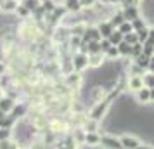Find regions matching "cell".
<instances>
[{
  "mask_svg": "<svg viewBox=\"0 0 154 149\" xmlns=\"http://www.w3.org/2000/svg\"><path fill=\"white\" fill-rule=\"evenodd\" d=\"M100 142H102L107 149H123L121 141L116 139V137H111V135H104V137H100Z\"/></svg>",
  "mask_w": 154,
  "mask_h": 149,
  "instance_id": "1",
  "label": "cell"
},
{
  "mask_svg": "<svg viewBox=\"0 0 154 149\" xmlns=\"http://www.w3.org/2000/svg\"><path fill=\"white\" fill-rule=\"evenodd\" d=\"M107 106H109V101L99 102L97 106H95V107L90 111V118H92V120H99V118H100V116L106 113V107H107Z\"/></svg>",
  "mask_w": 154,
  "mask_h": 149,
  "instance_id": "2",
  "label": "cell"
},
{
  "mask_svg": "<svg viewBox=\"0 0 154 149\" xmlns=\"http://www.w3.org/2000/svg\"><path fill=\"white\" fill-rule=\"evenodd\" d=\"M121 146H123V149H137L140 146V142L135 139V137H132V135H123L121 139Z\"/></svg>",
  "mask_w": 154,
  "mask_h": 149,
  "instance_id": "3",
  "label": "cell"
},
{
  "mask_svg": "<svg viewBox=\"0 0 154 149\" xmlns=\"http://www.w3.org/2000/svg\"><path fill=\"white\" fill-rule=\"evenodd\" d=\"M73 66H75L76 71L85 70V68L88 66V56H85V54H76V56H75V61H73Z\"/></svg>",
  "mask_w": 154,
  "mask_h": 149,
  "instance_id": "4",
  "label": "cell"
},
{
  "mask_svg": "<svg viewBox=\"0 0 154 149\" xmlns=\"http://www.w3.org/2000/svg\"><path fill=\"white\" fill-rule=\"evenodd\" d=\"M100 40V33H99V29L95 28H88V29H85V33H83V42H99Z\"/></svg>",
  "mask_w": 154,
  "mask_h": 149,
  "instance_id": "5",
  "label": "cell"
},
{
  "mask_svg": "<svg viewBox=\"0 0 154 149\" xmlns=\"http://www.w3.org/2000/svg\"><path fill=\"white\" fill-rule=\"evenodd\" d=\"M14 106L16 104L11 97H2L0 99V111H4V113H11L14 109Z\"/></svg>",
  "mask_w": 154,
  "mask_h": 149,
  "instance_id": "6",
  "label": "cell"
},
{
  "mask_svg": "<svg viewBox=\"0 0 154 149\" xmlns=\"http://www.w3.org/2000/svg\"><path fill=\"white\" fill-rule=\"evenodd\" d=\"M128 87H130V90L139 92L140 88H144V78L142 76H132L130 82H128Z\"/></svg>",
  "mask_w": 154,
  "mask_h": 149,
  "instance_id": "7",
  "label": "cell"
},
{
  "mask_svg": "<svg viewBox=\"0 0 154 149\" xmlns=\"http://www.w3.org/2000/svg\"><path fill=\"white\" fill-rule=\"evenodd\" d=\"M112 31H114V26H112L111 23H102L100 26H99V33H100V36L102 38H109V35H111Z\"/></svg>",
  "mask_w": 154,
  "mask_h": 149,
  "instance_id": "8",
  "label": "cell"
},
{
  "mask_svg": "<svg viewBox=\"0 0 154 149\" xmlns=\"http://www.w3.org/2000/svg\"><path fill=\"white\" fill-rule=\"evenodd\" d=\"M85 142H87L88 146H97V144H100V135H99L97 132H87Z\"/></svg>",
  "mask_w": 154,
  "mask_h": 149,
  "instance_id": "9",
  "label": "cell"
},
{
  "mask_svg": "<svg viewBox=\"0 0 154 149\" xmlns=\"http://www.w3.org/2000/svg\"><path fill=\"white\" fill-rule=\"evenodd\" d=\"M123 16H125V21H133V19H139V11L135 5H130V7H126Z\"/></svg>",
  "mask_w": 154,
  "mask_h": 149,
  "instance_id": "10",
  "label": "cell"
},
{
  "mask_svg": "<svg viewBox=\"0 0 154 149\" xmlns=\"http://www.w3.org/2000/svg\"><path fill=\"white\" fill-rule=\"evenodd\" d=\"M137 101L139 102H149L151 101V88H147V87L140 88L139 92H137Z\"/></svg>",
  "mask_w": 154,
  "mask_h": 149,
  "instance_id": "11",
  "label": "cell"
},
{
  "mask_svg": "<svg viewBox=\"0 0 154 149\" xmlns=\"http://www.w3.org/2000/svg\"><path fill=\"white\" fill-rule=\"evenodd\" d=\"M116 47H118L119 56H132V45H130V43L121 42V43H118Z\"/></svg>",
  "mask_w": 154,
  "mask_h": 149,
  "instance_id": "12",
  "label": "cell"
},
{
  "mask_svg": "<svg viewBox=\"0 0 154 149\" xmlns=\"http://www.w3.org/2000/svg\"><path fill=\"white\" fill-rule=\"evenodd\" d=\"M107 40L111 42V45H114V47H116L118 43L123 42V33H119L118 29H116V31H112L111 35H109V38H107Z\"/></svg>",
  "mask_w": 154,
  "mask_h": 149,
  "instance_id": "13",
  "label": "cell"
},
{
  "mask_svg": "<svg viewBox=\"0 0 154 149\" xmlns=\"http://www.w3.org/2000/svg\"><path fill=\"white\" fill-rule=\"evenodd\" d=\"M100 63H102V54H100V52L88 56V64H90V66H100Z\"/></svg>",
  "mask_w": 154,
  "mask_h": 149,
  "instance_id": "14",
  "label": "cell"
},
{
  "mask_svg": "<svg viewBox=\"0 0 154 149\" xmlns=\"http://www.w3.org/2000/svg\"><path fill=\"white\" fill-rule=\"evenodd\" d=\"M118 31H119V33H123V35H128V33H132V31H133L132 23H130V21H125L123 24H119V26H118Z\"/></svg>",
  "mask_w": 154,
  "mask_h": 149,
  "instance_id": "15",
  "label": "cell"
},
{
  "mask_svg": "<svg viewBox=\"0 0 154 149\" xmlns=\"http://www.w3.org/2000/svg\"><path fill=\"white\" fill-rule=\"evenodd\" d=\"M123 42L130 43V45H135V43H139V36H137L135 31H132V33H128V35H123Z\"/></svg>",
  "mask_w": 154,
  "mask_h": 149,
  "instance_id": "16",
  "label": "cell"
},
{
  "mask_svg": "<svg viewBox=\"0 0 154 149\" xmlns=\"http://www.w3.org/2000/svg\"><path fill=\"white\" fill-rule=\"evenodd\" d=\"M66 9L76 12V11L82 9V4H80V0H66Z\"/></svg>",
  "mask_w": 154,
  "mask_h": 149,
  "instance_id": "17",
  "label": "cell"
},
{
  "mask_svg": "<svg viewBox=\"0 0 154 149\" xmlns=\"http://www.w3.org/2000/svg\"><path fill=\"white\" fill-rule=\"evenodd\" d=\"M149 61H151V57H147V56H144V54H140L139 57H137V66H140L142 70L144 68H149Z\"/></svg>",
  "mask_w": 154,
  "mask_h": 149,
  "instance_id": "18",
  "label": "cell"
},
{
  "mask_svg": "<svg viewBox=\"0 0 154 149\" xmlns=\"http://www.w3.org/2000/svg\"><path fill=\"white\" fill-rule=\"evenodd\" d=\"M137 33V36H139V43H146L147 38H149V29L147 28H142L139 29V31H135Z\"/></svg>",
  "mask_w": 154,
  "mask_h": 149,
  "instance_id": "19",
  "label": "cell"
},
{
  "mask_svg": "<svg viewBox=\"0 0 154 149\" xmlns=\"http://www.w3.org/2000/svg\"><path fill=\"white\" fill-rule=\"evenodd\" d=\"M142 78H144V87H147V88H154V73L147 75V76H142Z\"/></svg>",
  "mask_w": 154,
  "mask_h": 149,
  "instance_id": "20",
  "label": "cell"
},
{
  "mask_svg": "<svg viewBox=\"0 0 154 149\" xmlns=\"http://www.w3.org/2000/svg\"><path fill=\"white\" fill-rule=\"evenodd\" d=\"M99 47H100V54H106V52L111 49L112 45H111V42H109L107 38H102V42L99 43Z\"/></svg>",
  "mask_w": 154,
  "mask_h": 149,
  "instance_id": "21",
  "label": "cell"
},
{
  "mask_svg": "<svg viewBox=\"0 0 154 149\" xmlns=\"http://www.w3.org/2000/svg\"><path fill=\"white\" fill-rule=\"evenodd\" d=\"M112 24V26H119V24H123L125 23V16H123V12L121 14H116L114 17H112V21H109Z\"/></svg>",
  "mask_w": 154,
  "mask_h": 149,
  "instance_id": "22",
  "label": "cell"
},
{
  "mask_svg": "<svg viewBox=\"0 0 154 149\" xmlns=\"http://www.w3.org/2000/svg\"><path fill=\"white\" fill-rule=\"evenodd\" d=\"M142 49H144V45H142V43H135V45H132V56L133 57H139L140 54H142Z\"/></svg>",
  "mask_w": 154,
  "mask_h": 149,
  "instance_id": "23",
  "label": "cell"
},
{
  "mask_svg": "<svg viewBox=\"0 0 154 149\" xmlns=\"http://www.w3.org/2000/svg\"><path fill=\"white\" fill-rule=\"evenodd\" d=\"M106 56H107V59H116V57L119 56V52H118V47H114V45H112L111 49H109L107 52H106Z\"/></svg>",
  "mask_w": 154,
  "mask_h": 149,
  "instance_id": "24",
  "label": "cell"
},
{
  "mask_svg": "<svg viewBox=\"0 0 154 149\" xmlns=\"http://www.w3.org/2000/svg\"><path fill=\"white\" fill-rule=\"evenodd\" d=\"M130 23H132V26H133V31H139V29L146 28V24H144L142 19H133V21H130Z\"/></svg>",
  "mask_w": 154,
  "mask_h": 149,
  "instance_id": "25",
  "label": "cell"
},
{
  "mask_svg": "<svg viewBox=\"0 0 154 149\" xmlns=\"http://www.w3.org/2000/svg\"><path fill=\"white\" fill-rule=\"evenodd\" d=\"M2 9H4V11H14V9H17V7H16L14 0H5L4 5H2Z\"/></svg>",
  "mask_w": 154,
  "mask_h": 149,
  "instance_id": "26",
  "label": "cell"
},
{
  "mask_svg": "<svg viewBox=\"0 0 154 149\" xmlns=\"http://www.w3.org/2000/svg\"><path fill=\"white\" fill-rule=\"evenodd\" d=\"M36 4H38L36 0H26V2H24V7L28 9V11H31V9H36V7H38Z\"/></svg>",
  "mask_w": 154,
  "mask_h": 149,
  "instance_id": "27",
  "label": "cell"
},
{
  "mask_svg": "<svg viewBox=\"0 0 154 149\" xmlns=\"http://www.w3.org/2000/svg\"><path fill=\"white\" fill-rule=\"evenodd\" d=\"M43 9H45V11H54V2H52V0H45V2H43Z\"/></svg>",
  "mask_w": 154,
  "mask_h": 149,
  "instance_id": "28",
  "label": "cell"
},
{
  "mask_svg": "<svg viewBox=\"0 0 154 149\" xmlns=\"http://www.w3.org/2000/svg\"><path fill=\"white\" fill-rule=\"evenodd\" d=\"M16 11H17V14H19V16H28V14H29V11L24 7V5H19Z\"/></svg>",
  "mask_w": 154,
  "mask_h": 149,
  "instance_id": "29",
  "label": "cell"
},
{
  "mask_svg": "<svg viewBox=\"0 0 154 149\" xmlns=\"http://www.w3.org/2000/svg\"><path fill=\"white\" fill-rule=\"evenodd\" d=\"M146 43H149V45H154V28L149 29V38H147Z\"/></svg>",
  "mask_w": 154,
  "mask_h": 149,
  "instance_id": "30",
  "label": "cell"
},
{
  "mask_svg": "<svg viewBox=\"0 0 154 149\" xmlns=\"http://www.w3.org/2000/svg\"><path fill=\"white\" fill-rule=\"evenodd\" d=\"M95 0H80V4H82V7H88V5H92Z\"/></svg>",
  "mask_w": 154,
  "mask_h": 149,
  "instance_id": "31",
  "label": "cell"
},
{
  "mask_svg": "<svg viewBox=\"0 0 154 149\" xmlns=\"http://www.w3.org/2000/svg\"><path fill=\"white\" fill-rule=\"evenodd\" d=\"M7 137H9V130H5V128L0 130V139H7Z\"/></svg>",
  "mask_w": 154,
  "mask_h": 149,
  "instance_id": "32",
  "label": "cell"
},
{
  "mask_svg": "<svg viewBox=\"0 0 154 149\" xmlns=\"http://www.w3.org/2000/svg\"><path fill=\"white\" fill-rule=\"evenodd\" d=\"M147 70L151 71V73H154V57H151V61H149V68Z\"/></svg>",
  "mask_w": 154,
  "mask_h": 149,
  "instance_id": "33",
  "label": "cell"
},
{
  "mask_svg": "<svg viewBox=\"0 0 154 149\" xmlns=\"http://www.w3.org/2000/svg\"><path fill=\"white\" fill-rule=\"evenodd\" d=\"M137 149H152V147H149V146H144V144H140V146H139Z\"/></svg>",
  "mask_w": 154,
  "mask_h": 149,
  "instance_id": "34",
  "label": "cell"
},
{
  "mask_svg": "<svg viewBox=\"0 0 154 149\" xmlns=\"http://www.w3.org/2000/svg\"><path fill=\"white\" fill-rule=\"evenodd\" d=\"M4 118H5V113H4V111H0V120H4Z\"/></svg>",
  "mask_w": 154,
  "mask_h": 149,
  "instance_id": "35",
  "label": "cell"
},
{
  "mask_svg": "<svg viewBox=\"0 0 154 149\" xmlns=\"http://www.w3.org/2000/svg\"><path fill=\"white\" fill-rule=\"evenodd\" d=\"M151 101H154V88H151Z\"/></svg>",
  "mask_w": 154,
  "mask_h": 149,
  "instance_id": "36",
  "label": "cell"
},
{
  "mask_svg": "<svg viewBox=\"0 0 154 149\" xmlns=\"http://www.w3.org/2000/svg\"><path fill=\"white\" fill-rule=\"evenodd\" d=\"M4 70H5V68H4V64H0V73H2Z\"/></svg>",
  "mask_w": 154,
  "mask_h": 149,
  "instance_id": "37",
  "label": "cell"
},
{
  "mask_svg": "<svg viewBox=\"0 0 154 149\" xmlns=\"http://www.w3.org/2000/svg\"><path fill=\"white\" fill-rule=\"evenodd\" d=\"M42 2H45V0H42Z\"/></svg>",
  "mask_w": 154,
  "mask_h": 149,
  "instance_id": "38",
  "label": "cell"
}]
</instances>
